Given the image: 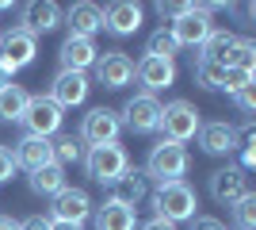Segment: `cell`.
<instances>
[{
  "instance_id": "1",
  "label": "cell",
  "mask_w": 256,
  "mask_h": 230,
  "mask_svg": "<svg viewBox=\"0 0 256 230\" xmlns=\"http://www.w3.org/2000/svg\"><path fill=\"white\" fill-rule=\"evenodd\" d=\"M195 207H199V192H195L188 180H172V184H157L153 188V219H164L172 226L195 219Z\"/></svg>"
},
{
  "instance_id": "2",
  "label": "cell",
  "mask_w": 256,
  "mask_h": 230,
  "mask_svg": "<svg viewBox=\"0 0 256 230\" xmlns=\"http://www.w3.org/2000/svg\"><path fill=\"white\" fill-rule=\"evenodd\" d=\"M214 8L222 4H184L176 12V20H168V35L176 39V46H203L214 31Z\"/></svg>"
},
{
  "instance_id": "3",
  "label": "cell",
  "mask_w": 256,
  "mask_h": 230,
  "mask_svg": "<svg viewBox=\"0 0 256 230\" xmlns=\"http://www.w3.org/2000/svg\"><path fill=\"white\" fill-rule=\"evenodd\" d=\"M188 169H192V153H188V146L180 142H164L160 138L157 146L150 150V157H146V180H157V184H172V180H184L188 176Z\"/></svg>"
},
{
  "instance_id": "4",
  "label": "cell",
  "mask_w": 256,
  "mask_h": 230,
  "mask_svg": "<svg viewBox=\"0 0 256 230\" xmlns=\"http://www.w3.org/2000/svg\"><path fill=\"white\" fill-rule=\"evenodd\" d=\"M199 127H203V115H199V108H195L192 100H172V104H164L160 108V123L157 131L164 142H180L188 146L199 134Z\"/></svg>"
},
{
  "instance_id": "5",
  "label": "cell",
  "mask_w": 256,
  "mask_h": 230,
  "mask_svg": "<svg viewBox=\"0 0 256 230\" xmlns=\"http://www.w3.org/2000/svg\"><path fill=\"white\" fill-rule=\"evenodd\" d=\"M84 173L96 180V184H111L115 176H122L130 169V153H126V146L122 142H104V146H88L84 150Z\"/></svg>"
},
{
  "instance_id": "6",
  "label": "cell",
  "mask_w": 256,
  "mask_h": 230,
  "mask_svg": "<svg viewBox=\"0 0 256 230\" xmlns=\"http://www.w3.org/2000/svg\"><path fill=\"white\" fill-rule=\"evenodd\" d=\"M23 131L34 134V138H50L54 142V134L62 131V123H65V111L54 104L50 96H31V104H27V111H23Z\"/></svg>"
},
{
  "instance_id": "7",
  "label": "cell",
  "mask_w": 256,
  "mask_h": 230,
  "mask_svg": "<svg viewBox=\"0 0 256 230\" xmlns=\"http://www.w3.org/2000/svg\"><path fill=\"white\" fill-rule=\"evenodd\" d=\"M34 54H38V39H34L31 31H23V27H12L8 35H0V66H4V73H20V69H27L34 62Z\"/></svg>"
},
{
  "instance_id": "8",
  "label": "cell",
  "mask_w": 256,
  "mask_h": 230,
  "mask_svg": "<svg viewBox=\"0 0 256 230\" xmlns=\"http://www.w3.org/2000/svg\"><path fill=\"white\" fill-rule=\"evenodd\" d=\"M160 108H164V104H160L157 96H150V92H138V96H130L126 104H122L118 119H122V127H130L134 134H157Z\"/></svg>"
},
{
  "instance_id": "9",
  "label": "cell",
  "mask_w": 256,
  "mask_h": 230,
  "mask_svg": "<svg viewBox=\"0 0 256 230\" xmlns=\"http://www.w3.org/2000/svg\"><path fill=\"white\" fill-rule=\"evenodd\" d=\"M118 134H122V119H118L115 108H92L80 119V142L84 146H104V142H118Z\"/></svg>"
},
{
  "instance_id": "10",
  "label": "cell",
  "mask_w": 256,
  "mask_h": 230,
  "mask_svg": "<svg viewBox=\"0 0 256 230\" xmlns=\"http://www.w3.org/2000/svg\"><path fill=\"white\" fill-rule=\"evenodd\" d=\"M88 92H92V77L88 73H73V69H58L50 81V92L46 96L58 104V108H80L88 100Z\"/></svg>"
},
{
  "instance_id": "11",
  "label": "cell",
  "mask_w": 256,
  "mask_h": 230,
  "mask_svg": "<svg viewBox=\"0 0 256 230\" xmlns=\"http://www.w3.org/2000/svg\"><path fill=\"white\" fill-rule=\"evenodd\" d=\"M96 85L104 88H126L134 81V58L126 50H107V54L96 58Z\"/></svg>"
},
{
  "instance_id": "12",
  "label": "cell",
  "mask_w": 256,
  "mask_h": 230,
  "mask_svg": "<svg viewBox=\"0 0 256 230\" xmlns=\"http://www.w3.org/2000/svg\"><path fill=\"white\" fill-rule=\"evenodd\" d=\"M142 20H146V8L134 4V0H115V4H107V8H104V31H111L115 39L138 35Z\"/></svg>"
},
{
  "instance_id": "13",
  "label": "cell",
  "mask_w": 256,
  "mask_h": 230,
  "mask_svg": "<svg viewBox=\"0 0 256 230\" xmlns=\"http://www.w3.org/2000/svg\"><path fill=\"white\" fill-rule=\"evenodd\" d=\"M134 81H138L150 96H157L160 88H172V85H176V62H164V58L142 54L138 62H134Z\"/></svg>"
},
{
  "instance_id": "14",
  "label": "cell",
  "mask_w": 256,
  "mask_h": 230,
  "mask_svg": "<svg viewBox=\"0 0 256 230\" xmlns=\"http://www.w3.org/2000/svg\"><path fill=\"white\" fill-rule=\"evenodd\" d=\"M210 196L214 203H226V207H234L237 199L248 196V176L241 165H226V169H214L210 173Z\"/></svg>"
},
{
  "instance_id": "15",
  "label": "cell",
  "mask_w": 256,
  "mask_h": 230,
  "mask_svg": "<svg viewBox=\"0 0 256 230\" xmlns=\"http://www.w3.org/2000/svg\"><path fill=\"white\" fill-rule=\"evenodd\" d=\"M88 215H92V196H88L84 188H62V192L54 196L50 219H58V222H76V226H84Z\"/></svg>"
},
{
  "instance_id": "16",
  "label": "cell",
  "mask_w": 256,
  "mask_h": 230,
  "mask_svg": "<svg viewBox=\"0 0 256 230\" xmlns=\"http://www.w3.org/2000/svg\"><path fill=\"white\" fill-rule=\"evenodd\" d=\"M62 23L69 27L73 39H92V35L104 31V8L92 0H76L69 12H62Z\"/></svg>"
},
{
  "instance_id": "17",
  "label": "cell",
  "mask_w": 256,
  "mask_h": 230,
  "mask_svg": "<svg viewBox=\"0 0 256 230\" xmlns=\"http://www.w3.org/2000/svg\"><path fill=\"white\" fill-rule=\"evenodd\" d=\"M146 199V173L130 165L122 176H115L111 184H107V203H118V207H130L138 211V203Z\"/></svg>"
},
{
  "instance_id": "18",
  "label": "cell",
  "mask_w": 256,
  "mask_h": 230,
  "mask_svg": "<svg viewBox=\"0 0 256 230\" xmlns=\"http://www.w3.org/2000/svg\"><path fill=\"white\" fill-rule=\"evenodd\" d=\"M20 27L31 31L34 39H38V35H50V31L62 27V8H58L54 0H31V4H23Z\"/></svg>"
},
{
  "instance_id": "19",
  "label": "cell",
  "mask_w": 256,
  "mask_h": 230,
  "mask_svg": "<svg viewBox=\"0 0 256 230\" xmlns=\"http://www.w3.org/2000/svg\"><path fill=\"white\" fill-rule=\"evenodd\" d=\"M12 157H16V169H42V165H54V142L50 138H34V134H23L20 142L12 146Z\"/></svg>"
},
{
  "instance_id": "20",
  "label": "cell",
  "mask_w": 256,
  "mask_h": 230,
  "mask_svg": "<svg viewBox=\"0 0 256 230\" xmlns=\"http://www.w3.org/2000/svg\"><path fill=\"white\" fill-rule=\"evenodd\" d=\"M96 43L92 39H73V35H65L62 46H58V62H62V69H73V73H88V69L96 66Z\"/></svg>"
},
{
  "instance_id": "21",
  "label": "cell",
  "mask_w": 256,
  "mask_h": 230,
  "mask_svg": "<svg viewBox=\"0 0 256 230\" xmlns=\"http://www.w3.org/2000/svg\"><path fill=\"white\" fill-rule=\"evenodd\" d=\"M199 146H203L206 153H214V157H222V153H234L237 146H241V138H237V127L226 119H214V123H203L199 127Z\"/></svg>"
},
{
  "instance_id": "22",
  "label": "cell",
  "mask_w": 256,
  "mask_h": 230,
  "mask_svg": "<svg viewBox=\"0 0 256 230\" xmlns=\"http://www.w3.org/2000/svg\"><path fill=\"white\" fill-rule=\"evenodd\" d=\"M92 219H96V230H138V211L118 207V203L92 207Z\"/></svg>"
},
{
  "instance_id": "23",
  "label": "cell",
  "mask_w": 256,
  "mask_h": 230,
  "mask_svg": "<svg viewBox=\"0 0 256 230\" xmlns=\"http://www.w3.org/2000/svg\"><path fill=\"white\" fill-rule=\"evenodd\" d=\"M27 104H31V92L23 85H4L0 88V123H20L23 111H27Z\"/></svg>"
},
{
  "instance_id": "24",
  "label": "cell",
  "mask_w": 256,
  "mask_h": 230,
  "mask_svg": "<svg viewBox=\"0 0 256 230\" xmlns=\"http://www.w3.org/2000/svg\"><path fill=\"white\" fill-rule=\"evenodd\" d=\"M27 180H31V192H38V196H58L62 188H69L62 165H42V169H34Z\"/></svg>"
},
{
  "instance_id": "25",
  "label": "cell",
  "mask_w": 256,
  "mask_h": 230,
  "mask_svg": "<svg viewBox=\"0 0 256 230\" xmlns=\"http://www.w3.org/2000/svg\"><path fill=\"white\" fill-rule=\"evenodd\" d=\"M222 69H245V73H256V43L252 39H237L230 46V54L222 58Z\"/></svg>"
},
{
  "instance_id": "26",
  "label": "cell",
  "mask_w": 256,
  "mask_h": 230,
  "mask_svg": "<svg viewBox=\"0 0 256 230\" xmlns=\"http://www.w3.org/2000/svg\"><path fill=\"white\" fill-rule=\"evenodd\" d=\"M234 43H237V35H234V31H226V27H214L210 39L199 46V58H206V62H218V66H222V58L230 54V46H234Z\"/></svg>"
},
{
  "instance_id": "27",
  "label": "cell",
  "mask_w": 256,
  "mask_h": 230,
  "mask_svg": "<svg viewBox=\"0 0 256 230\" xmlns=\"http://www.w3.org/2000/svg\"><path fill=\"white\" fill-rule=\"evenodd\" d=\"M146 54L150 58H164V62H176L180 46H176V39L168 35V27H157V31L146 39Z\"/></svg>"
},
{
  "instance_id": "28",
  "label": "cell",
  "mask_w": 256,
  "mask_h": 230,
  "mask_svg": "<svg viewBox=\"0 0 256 230\" xmlns=\"http://www.w3.org/2000/svg\"><path fill=\"white\" fill-rule=\"evenodd\" d=\"M80 157H84V142H80V138L62 134V138L54 142V165H62V169H65V165H76Z\"/></svg>"
},
{
  "instance_id": "29",
  "label": "cell",
  "mask_w": 256,
  "mask_h": 230,
  "mask_svg": "<svg viewBox=\"0 0 256 230\" xmlns=\"http://www.w3.org/2000/svg\"><path fill=\"white\" fill-rule=\"evenodd\" d=\"M192 77H195V85L210 88V92H222V66H218V62L199 58V62H195V69H192Z\"/></svg>"
},
{
  "instance_id": "30",
  "label": "cell",
  "mask_w": 256,
  "mask_h": 230,
  "mask_svg": "<svg viewBox=\"0 0 256 230\" xmlns=\"http://www.w3.org/2000/svg\"><path fill=\"white\" fill-rule=\"evenodd\" d=\"M234 219H237V230H256V196L252 192L234 203Z\"/></svg>"
},
{
  "instance_id": "31",
  "label": "cell",
  "mask_w": 256,
  "mask_h": 230,
  "mask_svg": "<svg viewBox=\"0 0 256 230\" xmlns=\"http://www.w3.org/2000/svg\"><path fill=\"white\" fill-rule=\"evenodd\" d=\"M256 81V73H245V69H222V92L237 96L241 88H248Z\"/></svg>"
},
{
  "instance_id": "32",
  "label": "cell",
  "mask_w": 256,
  "mask_h": 230,
  "mask_svg": "<svg viewBox=\"0 0 256 230\" xmlns=\"http://www.w3.org/2000/svg\"><path fill=\"white\" fill-rule=\"evenodd\" d=\"M234 104H237V108H241V111H245V115H252V111H256V85L241 88V92H237V96H234Z\"/></svg>"
},
{
  "instance_id": "33",
  "label": "cell",
  "mask_w": 256,
  "mask_h": 230,
  "mask_svg": "<svg viewBox=\"0 0 256 230\" xmlns=\"http://www.w3.org/2000/svg\"><path fill=\"white\" fill-rule=\"evenodd\" d=\"M12 176H16V157H12L8 146L0 142V184H4V180H12Z\"/></svg>"
},
{
  "instance_id": "34",
  "label": "cell",
  "mask_w": 256,
  "mask_h": 230,
  "mask_svg": "<svg viewBox=\"0 0 256 230\" xmlns=\"http://www.w3.org/2000/svg\"><path fill=\"white\" fill-rule=\"evenodd\" d=\"M192 230H226V226H222V219H214V215H195Z\"/></svg>"
},
{
  "instance_id": "35",
  "label": "cell",
  "mask_w": 256,
  "mask_h": 230,
  "mask_svg": "<svg viewBox=\"0 0 256 230\" xmlns=\"http://www.w3.org/2000/svg\"><path fill=\"white\" fill-rule=\"evenodd\" d=\"M20 230H50V219L46 215H27V219H20Z\"/></svg>"
},
{
  "instance_id": "36",
  "label": "cell",
  "mask_w": 256,
  "mask_h": 230,
  "mask_svg": "<svg viewBox=\"0 0 256 230\" xmlns=\"http://www.w3.org/2000/svg\"><path fill=\"white\" fill-rule=\"evenodd\" d=\"M180 8H184V4H168V0H160L157 16H160V20H176V12H180Z\"/></svg>"
},
{
  "instance_id": "37",
  "label": "cell",
  "mask_w": 256,
  "mask_h": 230,
  "mask_svg": "<svg viewBox=\"0 0 256 230\" xmlns=\"http://www.w3.org/2000/svg\"><path fill=\"white\" fill-rule=\"evenodd\" d=\"M138 230H176L172 222H164V219H150V222H142Z\"/></svg>"
},
{
  "instance_id": "38",
  "label": "cell",
  "mask_w": 256,
  "mask_h": 230,
  "mask_svg": "<svg viewBox=\"0 0 256 230\" xmlns=\"http://www.w3.org/2000/svg\"><path fill=\"white\" fill-rule=\"evenodd\" d=\"M50 230H84V226H76V222H58V219H50Z\"/></svg>"
},
{
  "instance_id": "39",
  "label": "cell",
  "mask_w": 256,
  "mask_h": 230,
  "mask_svg": "<svg viewBox=\"0 0 256 230\" xmlns=\"http://www.w3.org/2000/svg\"><path fill=\"white\" fill-rule=\"evenodd\" d=\"M0 230H20V222L12 219V215H0Z\"/></svg>"
},
{
  "instance_id": "40",
  "label": "cell",
  "mask_w": 256,
  "mask_h": 230,
  "mask_svg": "<svg viewBox=\"0 0 256 230\" xmlns=\"http://www.w3.org/2000/svg\"><path fill=\"white\" fill-rule=\"evenodd\" d=\"M4 85H12V77L4 73V66H0V88H4Z\"/></svg>"
}]
</instances>
